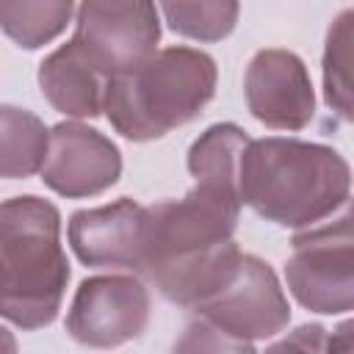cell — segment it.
I'll return each instance as SVG.
<instances>
[{"label":"cell","instance_id":"9c48e42d","mask_svg":"<svg viewBox=\"0 0 354 354\" xmlns=\"http://www.w3.org/2000/svg\"><path fill=\"white\" fill-rule=\"evenodd\" d=\"M122 177L119 147L97 127L58 122L47 136L41 183L66 199H86L108 191Z\"/></svg>","mask_w":354,"mask_h":354},{"label":"cell","instance_id":"5b68a950","mask_svg":"<svg viewBox=\"0 0 354 354\" xmlns=\"http://www.w3.org/2000/svg\"><path fill=\"white\" fill-rule=\"evenodd\" d=\"M196 329L213 335L207 348L252 351L257 340L277 337L290 321L288 296L274 268L257 254H241L227 285L191 307Z\"/></svg>","mask_w":354,"mask_h":354},{"label":"cell","instance_id":"52a82bcc","mask_svg":"<svg viewBox=\"0 0 354 354\" xmlns=\"http://www.w3.org/2000/svg\"><path fill=\"white\" fill-rule=\"evenodd\" d=\"M72 39L108 77L127 72L158 50L155 0H83Z\"/></svg>","mask_w":354,"mask_h":354},{"label":"cell","instance_id":"7a4b0ae2","mask_svg":"<svg viewBox=\"0 0 354 354\" xmlns=\"http://www.w3.org/2000/svg\"><path fill=\"white\" fill-rule=\"evenodd\" d=\"M348 191L351 169L326 144L268 136L249 138L241 152V205L277 227L304 230L321 224L348 205Z\"/></svg>","mask_w":354,"mask_h":354},{"label":"cell","instance_id":"5bb4252c","mask_svg":"<svg viewBox=\"0 0 354 354\" xmlns=\"http://www.w3.org/2000/svg\"><path fill=\"white\" fill-rule=\"evenodd\" d=\"M50 130L44 122L17 105H0V177L25 180L41 171Z\"/></svg>","mask_w":354,"mask_h":354},{"label":"cell","instance_id":"ac0fdd59","mask_svg":"<svg viewBox=\"0 0 354 354\" xmlns=\"http://www.w3.org/2000/svg\"><path fill=\"white\" fill-rule=\"evenodd\" d=\"M324 326H318V324H304V326H299L288 340H282V343H277V346H301V348H318V343H313V340H324Z\"/></svg>","mask_w":354,"mask_h":354},{"label":"cell","instance_id":"d6986e66","mask_svg":"<svg viewBox=\"0 0 354 354\" xmlns=\"http://www.w3.org/2000/svg\"><path fill=\"white\" fill-rule=\"evenodd\" d=\"M0 351H17V340L6 326H0Z\"/></svg>","mask_w":354,"mask_h":354},{"label":"cell","instance_id":"9a60e30c","mask_svg":"<svg viewBox=\"0 0 354 354\" xmlns=\"http://www.w3.org/2000/svg\"><path fill=\"white\" fill-rule=\"evenodd\" d=\"M75 0H0V30L22 50H39L72 22Z\"/></svg>","mask_w":354,"mask_h":354},{"label":"cell","instance_id":"4fadbf2b","mask_svg":"<svg viewBox=\"0 0 354 354\" xmlns=\"http://www.w3.org/2000/svg\"><path fill=\"white\" fill-rule=\"evenodd\" d=\"M246 141L249 136L232 122H218L210 124L205 133H199V138L188 147V160H185L196 185L241 202L238 166Z\"/></svg>","mask_w":354,"mask_h":354},{"label":"cell","instance_id":"277c9868","mask_svg":"<svg viewBox=\"0 0 354 354\" xmlns=\"http://www.w3.org/2000/svg\"><path fill=\"white\" fill-rule=\"evenodd\" d=\"M216 61L194 47L155 50L108 80L105 116L127 141H155L196 119L216 94Z\"/></svg>","mask_w":354,"mask_h":354},{"label":"cell","instance_id":"7c38bea8","mask_svg":"<svg viewBox=\"0 0 354 354\" xmlns=\"http://www.w3.org/2000/svg\"><path fill=\"white\" fill-rule=\"evenodd\" d=\"M44 100L72 119H94L105 108L108 75L83 53V47L69 39L53 50L36 72Z\"/></svg>","mask_w":354,"mask_h":354},{"label":"cell","instance_id":"8fae6325","mask_svg":"<svg viewBox=\"0 0 354 354\" xmlns=\"http://www.w3.org/2000/svg\"><path fill=\"white\" fill-rule=\"evenodd\" d=\"M69 246L88 268L133 271L141 268L144 205L122 196L102 207L75 210L69 216Z\"/></svg>","mask_w":354,"mask_h":354},{"label":"cell","instance_id":"e0dca14e","mask_svg":"<svg viewBox=\"0 0 354 354\" xmlns=\"http://www.w3.org/2000/svg\"><path fill=\"white\" fill-rule=\"evenodd\" d=\"M351 11H340L326 33L324 47V100L340 116L351 119Z\"/></svg>","mask_w":354,"mask_h":354},{"label":"cell","instance_id":"3957f363","mask_svg":"<svg viewBox=\"0 0 354 354\" xmlns=\"http://www.w3.org/2000/svg\"><path fill=\"white\" fill-rule=\"evenodd\" d=\"M66 282L58 207L33 194L0 202V318L28 332L50 326Z\"/></svg>","mask_w":354,"mask_h":354},{"label":"cell","instance_id":"8992f818","mask_svg":"<svg viewBox=\"0 0 354 354\" xmlns=\"http://www.w3.org/2000/svg\"><path fill=\"white\" fill-rule=\"evenodd\" d=\"M285 282L293 299L318 315H340L354 307V257L348 210L326 224L304 227L290 241Z\"/></svg>","mask_w":354,"mask_h":354},{"label":"cell","instance_id":"ba28073f","mask_svg":"<svg viewBox=\"0 0 354 354\" xmlns=\"http://www.w3.org/2000/svg\"><path fill=\"white\" fill-rule=\"evenodd\" d=\"M152 299L138 274L88 277L77 285L66 310V332L91 348H116L141 337L149 324Z\"/></svg>","mask_w":354,"mask_h":354},{"label":"cell","instance_id":"30bf717a","mask_svg":"<svg viewBox=\"0 0 354 354\" xmlns=\"http://www.w3.org/2000/svg\"><path fill=\"white\" fill-rule=\"evenodd\" d=\"M249 113L271 130H304L315 116V91L304 61L279 47L257 50L243 75Z\"/></svg>","mask_w":354,"mask_h":354},{"label":"cell","instance_id":"6da1fadb","mask_svg":"<svg viewBox=\"0 0 354 354\" xmlns=\"http://www.w3.org/2000/svg\"><path fill=\"white\" fill-rule=\"evenodd\" d=\"M241 202L194 185L183 199L144 207V277L166 301L196 307L230 282L241 263L235 243Z\"/></svg>","mask_w":354,"mask_h":354},{"label":"cell","instance_id":"2e32d148","mask_svg":"<svg viewBox=\"0 0 354 354\" xmlns=\"http://www.w3.org/2000/svg\"><path fill=\"white\" fill-rule=\"evenodd\" d=\"M169 30L202 44L227 39L241 14L238 0H158Z\"/></svg>","mask_w":354,"mask_h":354}]
</instances>
